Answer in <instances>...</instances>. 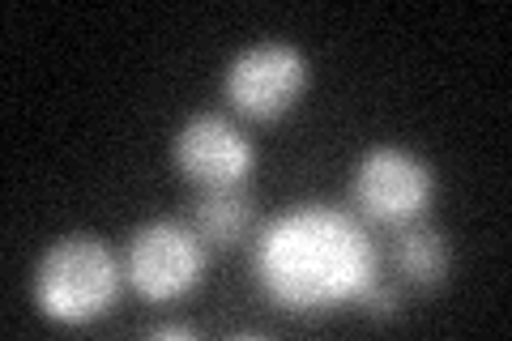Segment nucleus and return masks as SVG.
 Returning <instances> with one entry per match:
<instances>
[{"instance_id": "1", "label": "nucleus", "mask_w": 512, "mask_h": 341, "mask_svg": "<svg viewBox=\"0 0 512 341\" xmlns=\"http://www.w3.org/2000/svg\"><path fill=\"white\" fill-rule=\"evenodd\" d=\"M252 269L269 303L286 312H329L355 303L376 278V248L359 218L333 205H299L256 235Z\"/></svg>"}, {"instance_id": "2", "label": "nucleus", "mask_w": 512, "mask_h": 341, "mask_svg": "<svg viewBox=\"0 0 512 341\" xmlns=\"http://www.w3.org/2000/svg\"><path fill=\"white\" fill-rule=\"evenodd\" d=\"M124 282V261L99 235H64L35 265V303L56 324H90L111 312Z\"/></svg>"}, {"instance_id": "3", "label": "nucleus", "mask_w": 512, "mask_h": 341, "mask_svg": "<svg viewBox=\"0 0 512 341\" xmlns=\"http://www.w3.org/2000/svg\"><path fill=\"white\" fill-rule=\"evenodd\" d=\"M210 248L192 226L175 218L141 222L124 243V282L146 303H175L205 278Z\"/></svg>"}, {"instance_id": "4", "label": "nucleus", "mask_w": 512, "mask_h": 341, "mask_svg": "<svg viewBox=\"0 0 512 341\" xmlns=\"http://www.w3.org/2000/svg\"><path fill=\"white\" fill-rule=\"evenodd\" d=\"M436 197V171L402 145H372L350 175V205L376 226H410Z\"/></svg>"}, {"instance_id": "5", "label": "nucleus", "mask_w": 512, "mask_h": 341, "mask_svg": "<svg viewBox=\"0 0 512 341\" xmlns=\"http://www.w3.org/2000/svg\"><path fill=\"white\" fill-rule=\"evenodd\" d=\"M308 90V60L299 47L265 39L244 47L222 73V99L244 120H278L286 116Z\"/></svg>"}, {"instance_id": "6", "label": "nucleus", "mask_w": 512, "mask_h": 341, "mask_svg": "<svg viewBox=\"0 0 512 341\" xmlns=\"http://www.w3.org/2000/svg\"><path fill=\"white\" fill-rule=\"evenodd\" d=\"M171 158H175V171L201 192L235 188V184H248V175L256 167V145L244 137V128L235 120L218 116V111H201V116L184 120V128L175 133Z\"/></svg>"}, {"instance_id": "7", "label": "nucleus", "mask_w": 512, "mask_h": 341, "mask_svg": "<svg viewBox=\"0 0 512 341\" xmlns=\"http://www.w3.org/2000/svg\"><path fill=\"white\" fill-rule=\"evenodd\" d=\"M192 231L210 252H235L239 243L256 235V201L244 184L235 188H205L192 205Z\"/></svg>"}, {"instance_id": "8", "label": "nucleus", "mask_w": 512, "mask_h": 341, "mask_svg": "<svg viewBox=\"0 0 512 341\" xmlns=\"http://www.w3.org/2000/svg\"><path fill=\"white\" fill-rule=\"evenodd\" d=\"M448 265H453V248L448 239L427 222H410L397 226L393 239V269L397 282L414 286V290H436L448 278Z\"/></svg>"}, {"instance_id": "9", "label": "nucleus", "mask_w": 512, "mask_h": 341, "mask_svg": "<svg viewBox=\"0 0 512 341\" xmlns=\"http://www.w3.org/2000/svg\"><path fill=\"white\" fill-rule=\"evenodd\" d=\"M355 303H359L363 316H372V320H393V316H402V286L384 282L380 273H376V278L359 290Z\"/></svg>"}, {"instance_id": "10", "label": "nucleus", "mask_w": 512, "mask_h": 341, "mask_svg": "<svg viewBox=\"0 0 512 341\" xmlns=\"http://www.w3.org/2000/svg\"><path fill=\"white\" fill-rule=\"evenodd\" d=\"M192 333H197L192 324H158V329H154L158 341H163V337H192Z\"/></svg>"}]
</instances>
